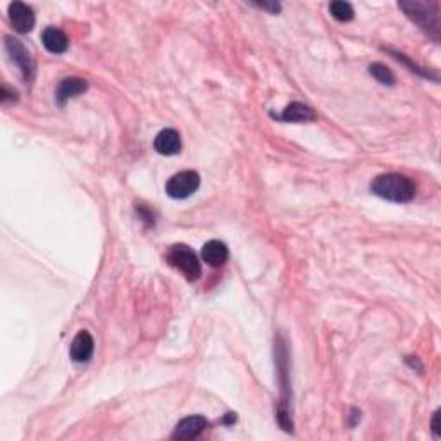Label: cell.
Returning <instances> with one entry per match:
<instances>
[{"instance_id": "1", "label": "cell", "mask_w": 441, "mask_h": 441, "mask_svg": "<svg viewBox=\"0 0 441 441\" xmlns=\"http://www.w3.org/2000/svg\"><path fill=\"white\" fill-rule=\"evenodd\" d=\"M370 190L379 198L395 202V204H407V202L414 200L415 197L414 181L404 176V174H381V176L373 180Z\"/></svg>"}, {"instance_id": "13", "label": "cell", "mask_w": 441, "mask_h": 441, "mask_svg": "<svg viewBox=\"0 0 441 441\" xmlns=\"http://www.w3.org/2000/svg\"><path fill=\"white\" fill-rule=\"evenodd\" d=\"M316 118H317L316 111L302 102L290 104V106L283 111V114L278 115L279 121H286V122H307V121H314Z\"/></svg>"}, {"instance_id": "2", "label": "cell", "mask_w": 441, "mask_h": 441, "mask_svg": "<svg viewBox=\"0 0 441 441\" xmlns=\"http://www.w3.org/2000/svg\"><path fill=\"white\" fill-rule=\"evenodd\" d=\"M398 7L407 14L409 19L414 21L428 37L433 40H440L441 17L440 6L436 2H419V0H409V2H398Z\"/></svg>"}, {"instance_id": "10", "label": "cell", "mask_w": 441, "mask_h": 441, "mask_svg": "<svg viewBox=\"0 0 441 441\" xmlns=\"http://www.w3.org/2000/svg\"><path fill=\"white\" fill-rule=\"evenodd\" d=\"M88 88V83L82 78H68L62 79L61 85H59L57 93H55V100L61 107H64V104L68 102L69 99H75V97L82 95V93L86 92Z\"/></svg>"}, {"instance_id": "4", "label": "cell", "mask_w": 441, "mask_h": 441, "mask_svg": "<svg viewBox=\"0 0 441 441\" xmlns=\"http://www.w3.org/2000/svg\"><path fill=\"white\" fill-rule=\"evenodd\" d=\"M200 187V176L195 171H181L174 174L166 185V194L174 200H183L194 195Z\"/></svg>"}, {"instance_id": "7", "label": "cell", "mask_w": 441, "mask_h": 441, "mask_svg": "<svg viewBox=\"0 0 441 441\" xmlns=\"http://www.w3.org/2000/svg\"><path fill=\"white\" fill-rule=\"evenodd\" d=\"M209 428V422L204 415H191L178 422L176 429L173 433V440H194L198 438L205 429Z\"/></svg>"}, {"instance_id": "5", "label": "cell", "mask_w": 441, "mask_h": 441, "mask_svg": "<svg viewBox=\"0 0 441 441\" xmlns=\"http://www.w3.org/2000/svg\"><path fill=\"white\" fill-rule=\"evenodd\" d=\"M6 50L7 54H9L10 61L19 68L23 78L30 83L35 76V64L28 48L24 47V45L21 44V40H17V38L6 37Z\"/></svg>"}, {"instance_id": "16", "label": "cell", "mask_w": 441, "mask_h": 441, "mask_svg": "<svg viewBox=\"0 0 441 441\" xmlns=\"http://www.w3.org/2000/svg\"><path fill=\"white\" fill-rule=\"evenodd\" d=\"M431 429H433V435H435V438H441V431H440V412H436L435 417H433Z\"/></svg>"}, {"instance_id": "9", "label": "cell", "mask_w": 441, "mask_h": 441, "mask_svg": "<svg viewBox=\"0 0 441 441\" xmlns=\"http://www.w3.org/2000/svg\"><path fill=\"white\" fill-rule=\"evenodd\" d=\"M93 348L95 343L92 335L88 331H79L71 343V359L75 362H88L93 355Z\"/></svg>"}, {"instance_id": "8", "label": "cell", "mask_w": 441, "mask_h": 441, "mask_svg": "<svg viewBox=\"0 0 441 441\" xmlns=\"http://www.w3.org/2000/svg\"><path fill=\"white\" fill-rule=\"evenodd\" d=\"M153 149L160 156H176L181 150V136L176 129H162L153 140Z\"/></svg>"}, {"instance_id": "3", "label": "cell", "mask_w": 441, "mask_h": 441, "mask_svg": "<svg viewBox=\"0 0 441 441\" xmlns=\"http://www.w3.org/2000/svg\"><path fill=\"white\" fill-rule=\"evenodd\" d=\"M167 261H169V264L173 268L183 272L190 281H195V279L200 278V262H198V257L195 255V252L190 247H187V245H174V247H171L169 254H167Z\"/></svg>"}, {"instance_id": "11", "label": "cell", "mask_w": 441, "mask_h": 441, "mask_svg": "<svg viewBox=\"0 0 441 441\" xmlns=\"http://www.w3.org/2000/svg\"><path fill=\"white\" fill-rule=\"evenodd\" d=\"M227 257H229V250H227L226 243L219 240L207 241L202 248V259L212 268H220V265L226 264Z\"/></svg>"}, {"instance_id": "14", "label": "cell", "mask_w": 441, "mask_h": 441, "mask_svg": "<svg viewBox=\"0 0 441 441\" xmlns=\"http://www.w3.org/2000/svg\"><path fill=\"white\" fill-rule=\"evenodd\" d=\"M369 73L373 78H376L377 82L381 83V85H388V86L395 85V75L386 68V66L381 64V62H374V64H370Z\"/></svg>"}, {"instance_id": "12", "label": "cell", "mask_w": 441, "mask_h": 441, "mask_svg": "<svg viewBox=\"0 0 441 441\" xmlns=\"http://www.w3.org/2000/svg\"><path fill=\"white\" fill-rule=\"evenodd\" d=\"M41 44L50 54H64L69 47V40L66 33L59 28H45L41 33Z\"/></svg>"}, {"instance_id": "6", "label": "cell", "mask_w": 441, "mask_h": 441, "mask_svg": "<svg viewBox=\"0 0 441 441\" xmlns=\"http://www.w3.org/2000/svg\"><path fill=\"white\" fill-rule=\"evenodd\" d=\"M9 21L17 33H30L35 28V12L23 2L9 3Z\"/></svg>"}, {"instance_id": "15", "label": "cell", "mask_w": 441, "mask_h": 441, "mask_svg": "<svg viewBox=\"0 0 441 441\" xmlns=\"http://www.w3.org/2000/svg\"><path fill=\"white\" fill-rule=\"evenodd\" d=\"M330 12L335 19L338 21H352L353 19V7L350 6L348 2H341V0H336V2H331L330 6Z\"/></svg>"}]
</instances>
